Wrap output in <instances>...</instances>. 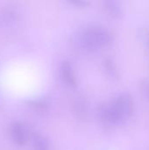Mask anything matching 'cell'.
Wrapping results in <instances>:
<instances>
[{"instance_id": "cell-5", "label": "cell", "mask_w": 149, "mask_h": 150, "mask_svg": "<svg viewBox=\"0 0 149 150\" xmlns=\"http://www.w3.org/2000/svg\"><path fill=\"white\" fill-rule=\"evenodd\" d=\"M105 7L110 16L119 18L123 15V8L119 2L115 0H107L105 2Z\"/></svg>"}, {"instance_id": "cell-2", "label": "cell", "mask_w": 149, "mask_h": 150, "mask_svg": "<svg viewBox=\"0 0 149 150\" xmlns=\"http://www.w3.org/2000/svg\"><path fill=\"white\" fill-rule=\"evenodd\" d=\"M113 40L112 33L103 26H90L81 33L78 44L87 52H95L109 46Z\"/></svg>"}, {"instance_id": "cell-3", "label": "cell", "mask_w": 149, "mask_h": 150, "mask_svg": "<svg viewBox=\"0 0 149 150\" xmlns=\"http://www.w3.org/2000/svg\"><path fill=\"white\" fill-rule=\"evenodd\" d=\"M60 76L62 82L69 86V87H76V76L72 68V65L68 62H61L60 66Z\"/></svg>"}, {"instance_id": "cell-9", "label": "cell", "mask_w": 149, "mask_h": 150, "mask_svg": "<svg viewBox=\"0 0 149 150\" xmlns=\"http://www.w3.org/2000/svg\"><path fill=\"white\" fill-rule=\"evenodd\" d=\"M148 41H149V40H148Z\"/></svg>"}, {"instance_id": "cell-1", "label": "cell", "mask_w": 149, "mask_h": 150, "mask_svg": "<svg viewBox=\"0 0 149 150\" xmlns=\"http://www.w3.org/2000/svg\"><path fill=\"white\" fill-rule=\"evenodd\" d=\"M97 112L100 120L107 125H123L134 112L133 98L128 92H120L108 103L100 105Z\"/></svg>"}, {"instance_id": "cell-4", "label": "cell", "mask_w": 149, "mask_h": 150, "mask_svg": "<svg viewBox=\"0 0 149 150\" xmlns=\"http://www.w3.org/2000/svg\"><path fill=\"white\" fill-rule=\"evenodd\" d=\"M12 141L18 145H23L25 142L26 132L25 127L21 123H14L11 129Z\"/></svg>"}, {"instance_id": "cell-7", "label": "cell", "mask_w": 149, "mask_h": 150, "mask_svg": "<svg viewBox=\"0 0 149 150\" xmlns=\"http://www.w3.org/2000/svg\"><path fill=\"white\" fill-rule=\"evenodd\" d=\"M33 144L36 150H48L47 141L40 135H35L33 138Z\"/></svg>"}, {"instance_id": "cell-6", "label": "cell", "mask_w": 149, "mask_h": 150, "mask_svg": "<svg viewBox=\"0 0 149 150\" xmlns=\"http://www.w3.org/2000/svg\"><path fill=\"white\" fill-rule=\"evenodd\" d=\"M105 68L106 69V72L108 75L113 78H118L119 76V71L115 65V62L112 59H106L105 61Z\"/></svg>"}, {"instance_id": "cell-8", "label": "cell", "mask_w": 149, "mask_h": 150, "mask_svg": "<svg viewBox=\"0 0 149 150\" xmlns=\"http://www.w3.org/2000/svg\"><path fill=\"white\" fill-rule=\"evenodd\" d=\"M141 91L149 98V81H144L141 83Z\"/></svg>"}]
</instances>
